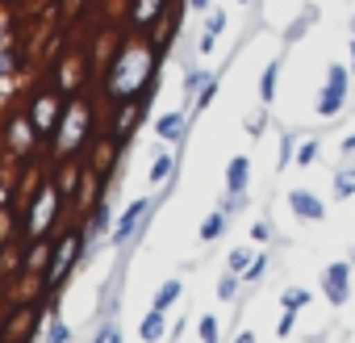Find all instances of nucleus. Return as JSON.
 <instances>
[{
	"label": "nucleus",
	"instance_id": "23",
	"mask_svg": "<svg viewBox=\"0 0 355 343\" xmlns=\"http://www.w3.org/2000/svg\"><path fill=\"white\" fill-rule=\"evenodd\" d=\"M293 318H297V306H288V310H284V318H280V326H276V331H280V335H288V331H293Z\"/></svg>",
	"mask_w": 355,
	"mask_h": 343
},
{
	"label": "nucleus",
	"instance_id": "7",
	"mask_svg": "<svg viewBox=\"0 0 355 343\" xmlns=\"http://www.w3.org/2000/svg\"><path fill=\"white\" fill-rule=\"evenodd\" d=\"M347 281H351V268H347V264H330V268H326V281H322V285H326V297H330L334 306L347 301Z\"/></svg>",
	"mask_w": 355,
	"mask_h": 343
},
{
	"label": "nucleus",
	"instance_id": "18",
	"mask_svg": "<svg viewBox=\"0 0 355 343\" xmlns=\"http://www.w3.org/2000/svg\"><path fill=\"white\" fill-rule=\"evenodd\" d=\"M76 176H80V167L67 163V167L59 172V193H71V189H76Z\"/></svg>",
	"mask_w": 355,
	"mask_h": 343
},
{
	"label": "nucleus",
	"instance_id": "26",
	"mask_svg": "<svg viewBox=\"0 0 355 343\" xmlns=\"http://www.w3.org/2000/svg\"><path fill=\"white\" fill-rule=\"evenodd\" d=\"M105 222H109V214H105V206H96V210H92V231H101Z\"/></svg>",
	"mask_w": 355,
	"mask_h": 343
},
{
	"label": "nucleus",
	"instance_id": "12",
	"mask_svg": "<svg viewBox=\"0 0 355 343\" xmlns=\"http://www.w3.org/2000/svg\"><path fill=\"white\" fill-rule=\"evenodd\" d=\"M138 335L150 343V339H159L163 335V310H150L146 318H142V326H138Z\"/></svg>",
	"mask_w": 355,
	"mask_h": 343
},
{
	"label": "nucleus",
	"instance_id": "24",
	"mask_svg": "<svg viewBox=\"0 0 355 343\" xmlns=\"http://www.w3.org/2000/svg\"><path fill=\"white\" fill-rule=\"evenodd\" d=\"M247 260H251V251H247V247H239V251H230V268H243Z\"/></svg>",
	"mask_w": 355,
	"mask_h": 343
},
{
	"label": "nucleus",
	"instance_id": "16",
	"mask_svg": "<svg viewBox=\"0 0 355 343\" xmlns=\"http://www.w3.org/2000/svg\"><path fill=\"white\" fill-rule=\"evenodd\" d=\"M180 126H184V113H167V117H159V134H163V138H171Z\"/></svg>",
	"mask_w": 355,
	"mask_h": 343
},
{
	"label": "nucleus",
	"instance_id": "6",
	"mask_svg": "<svg viewBox=\"0 0 355 343\" xmlns=\"http://www.w3.org/2000/svg\"><path fill=\"white\" fill-rule=\"evenodd\" d=\"M146 210H155V206H150L146 197H142V201H134V206H130V210H125V214L117 218V226H113V243H125V239L134 235V226L142 222V214H146Z\"/></svg>",
	"mask_w": 355,
	"mask_h": 343
},
{
	"label": "nucleus",
	"instance_id": "3",
	"mask_svg": "<svg viewBox=\"0 0 355 343\" xmlns=\"http://www.w3.org/2000/svg\"><path fill=\"white\" fill-rule=\"evenodd\" d=\"M76 251H80V231H71V235H63V239L55 243V260H51V268H46V285H51V289L63 285V276H67L71 264H76Z\"/></svg>",
	"mask_w": 355,
	"mask_h": 343
},
{
	"label": "nucleus",
	"instance_id": "2",
	"mask_svg": "<svg viewBox=\"0 0 355 343\" xmlns=\"http://www.w3.org/2000/svg\"><path fill=\"white\" fill-rule=\"evenodd\" d=\"M63 97L59 92H38L34 97V105H30V122L38 126V134H51V130H59V122H63Z\"/></svg>",
	"mask_w": 355,
	"mask_h": 343
},
{
	"label": "nucleus",
	"instance_id": "10",
	"mask_svg": "<svg viewBox=\"0 0 355 343\" xmlns=\"http://www.w3.org/2000/svg\"><path fill=\"white\" fill-rule=\"evenodd\" d=\"M163 17V0H134V22L138 26H155Z\"/></svg>",
	"mask_w": 355,
	"mask_h": 343
},
{
	"label": "nucleus",
	"instance_id": "33",
	"mask_svg": "<svg viewBox=\"0 0 355 343\" xmlns=\"http://www.w3.org/2000/svg\"><path fill=\"white\" fill-rule=\"evenodd\" d=\"M193 5H197V9H205V5H209V0H193Z\"/></svg>",
	"mask_w": 355,
	"mask_h": 343
},
{
	"label": "nucleus",
	"instance_id": "34",
	"mask_svg": "<svg viewBox=\"0 0 355 343\" xmlns=\"http://www.w3.org/2000/svg\"><path fill=\"white\" fill-rule=\"evenodd\" d=\"M351 59H355V42H351Z\"/></svg>",
	"mask_w": 355,
	"mask_h": 343
},
{
	"label": "nucleus",
	"instance_id": "11",
	"mask_svg": "<svg viewBox=\"0 0 355 343\" xmlns=\"http://www.w3.org/2000/svg\"><path fill=\"white\" fill-rule=\"evenodd\" d=\"M226 185H230V193H243V185H247V159H243V155H239V159H230Z\"/></svg>",
	"mask_w": 355,
	"mask_h": 343
},
{
	"label": "nucleus",
	"instance_id": "14",
	"mask_svg": "<svg viewBox=\"0 0 355 343\" xmlns=\"http://www.w3.org/2000/svg\"><path fill=\"white\" fill-rule=\"evenodd\" d=\"M175 297H180V281H167V285L159 289V297H155V310H167Z\"/></svg>",
	"mask_w": 355,
	"mask_h": 343
},
{
	"label": "nucleus",
	"instance_id": "32",
	"mask_svg": "<svg viewBox=\"0 0 355 343\" xmlns=\"http://www.w3.org/2000/svg\"><path fill=\"white\" fill-rule=\"evenodd\" d=\"M343 151H347V155L355 151V134H351V138H343Z\"/></svg>",
	"mask_w": 355,
	"mask_h": 343
},
{
	"label": "nucleus",
	"instance_id": "13",
	"mask_svg": "<svg viewBox=\"0 0 355 343\" xmlns=\"http://www.w3.org/2000/svg\"><path fill=\"white\" fill-rule=\"evenodd\" d=\"M222 226H226V214H209L205 222H201V239L209 243V239H218L222 235Z\"/></svg>",
	"mask_w": 355,
	"mask_h": 343
},
{
	"label": "nucleus",
	"instance_id": "4",
	"mask_svg": "<svg viewBox=\"0 0 355 343\" xmlns=\"http://www.w3.org/2000/svg\"><path fill=\"white\" fill-rule=\"evenodd\" d=\"M343 97H347V67H330L326 72V88H322V97H318V113L322 117H334L338 109H343Z\"/></svg>",
	"mask_w": 355,
	"mask_h": 343
},
{
	"label": "nucleus",
	"instance_id": "15",
	"mask_svg": "<svg viewBox=\"0 0 355 343\" xmlns=\"http://www.w3.org/2000/svg\"><path fill=\"white\" fill-rule=\"evenodd\" d=\"M276 76H280V63H272V67L263 72V84H259V92H263V101H272V97H276Z\"/></svg>",
	"mask_w": 355,
	"mask_h": 343
},
{
	"label": "nucleus",
	"instance_id": "21",
	"mask_svg": "<svg viewBox=\"0 0 355 343\" xmlns=\"http://www.w3.org/2000/svg\"><path fill=\"white\" fill-rule=\"evenodd\" d=\"M305 301H309L305 289H288V293H284V306H305Z\"/></svg>",
	"mask_w": 355,
	"mask_h": 343
},
{
	"label": "nucleus",
	"instance_id": "5",
	"mask_svg": "<svg viewBox=\"0 0 355 343\" xmlns=\"http://www.w3.org/2000/svg\"><path fill=\"white\" fill-rule=\"evenodd\" d=\"M55 214H59V189H42L38 201H34V214H30V239L34 243L42 239L46 222H55Z\"/></svg>",
	"mask_w": 355,
	"mask_h": 343
},
{
	"label": "nucleus",
	"instance_id": "27",
	"mask_svg": "<svg viewBox=\"0 0 355 343\" xmlns=\"http://www.w3.org/2000/svg\"><path fill=\"white\" fill-rule=\"evenodd\" d=\"M288 159H293V138H284V142H280V167H284Z\"/></svg>",
	"mask_w": 355,
	"mask_h": 343
},
{
	"label": "nucleus",
	"instance_id": "30",
	"mask_svg": "<svg viewBox=\"0 0 355 343\" xmlns=\"http://www.w3.org/2000/svg\"><path fill=\"white\" fill-rule=\"evenodd\" d=\"M297 159H301V163H309V159H313V142H305V147L297 151Z\"/></svg>",
	"mask_w": 355,
	"mask_h": 343
},
{
	"label": "nucleus",
	"instance_id": "28",
	"mask_svg": "<svg viewBox=\"0 0 355 343\" xmlns=\"http://www.w3.org/2000/svg\"><path fill=\"white\" fill-rule=\"evenodd\" d=\"M96 339H101V343H121V335H117V331H113V326H105V331H101V335H96Z\"/></svg>",
	"mask_w": 355,
	"mask_h": 343
},
{
	"label": "nucleus",
	"instance_id": "8",
	"mask_svg": "<svg viewBox=\"0 0 355 343\" xmlns=\"http://www.w3.org/2000/svg\"><path fill=\"white\" fill-rule=\"evenodd\" d=\"M288 206H293V210H297V214H301L305 222H322V218H326V210H322V201H318L313 193H305V189H297V193L288 197Z\"/></svg>",
	"mask_w": 355,
	"mask_h": 343
},
{
	"label": "nucleus",
	"instance_id": "17",
	"mask_svg": "<svg viewBox=\"0 0 355 343\" xmlns=\"http://www.w3.org/2000/svg\"><path fill=\"white\" fill-rule=\"evenodd\" d=\"M167 172H171V155H159L155 167H150V185H163V181H167Z\"/></svg>",
	"mask_w": 355,
	"mask_h": 343
},
{
	"label": "nucleus",
	"instance_id": "9",
	"mask_svg": "<svg viewBox=\"0 0 355 343\" xmlns=\"http://www.w3.org/2000/svg\"><path fill=\"white\" fill-rule=\"evenodd\" d=\"M30 134H38V126H34L30 117H26V122H13V126H9V147H13L17 155H26V151L34 147V142H30Z\"/></svg>",
	"mask_w": 355,
	"mask_h": 343
},
{
	"label": "nucleus",
	"instance_id": "25",
	"mask_svg": "<svg viewBox=\"0 0 355 343\" xmlns=\"http://www.w3.org/2000/svg\"><path fill=\"white\" fill-rule=\"evenodd\" d=\"M263 268H268V260H263V256H259V260H255V264H251V268H247V281H259V276H263Z\"/></svg>",
	"mask_w": 355,
	"mask_h": 343
},
{
	"label": "nucleus",
	"instance_id": "1",
	"mask_svg": "<svg viewBox=\"0 0 355 343\" xmlns=\"http://www.w3.org/2000/svg\"><path fill=\"white\" fill-rule=\"evenodd\" d=\"M84 134H88V105H84V101H67L63 122H59V151H63V155L80 151V138H84Z\"/></svg>",
	"mask_w": 355,
	"mask_h": 343
},
{
	"label": "nucleus",
	"instance_id": "29",
	"mask_svg": "<svg viewBox=\"0 0 355 343\" xmlns=\"http://www.w3.org/2000/svg\"><path fill=\"white\" fill-rule=\"evenodd\" d=\"M218 297H234V281H230V276H226V281L218 285Z\"/></svg>",
	"mask_w": 355,
	"mask_h": 343
},
{
	"label": "nucleus",
	"instance_id": "35",
	"mask_svg": "<svg viewBox=\"0 0 355 343\" xmlns=\"http://www.w3.org/2000/svg\"><path fill=\"white\" fill-rule=\"evenodd\" d=\"M243 5H247V0H243Z\"/></svg>",
	"mask_w": 355,
	"mask_h": 343
},
{
	"label": "nucleus",
	"instance_id": "22",
	"mask_svg": "<svg viewBox=\"0 0 355 343\" xmlns=\"http://www.w3.org/2000/svg\"><path fill=\"white\" fill-rule=\"evenodd\" d=\"M201 339H205V343L218 339V322H214V318H201Z\"/></svg>",
	"mask_w": 355,
	"mask_h": 343
},
{
	"label": "nucleus",
	"instance_id": "31",
	"mask_svg": "<svg viewBox=\"0 0 355 343\" xmlns=\"http://www.w3.org/2000/svg\"><path fill=\"white\" fill-rule=\"evenodd\" d=\"M51 339H67V326L63 322H51Z\"/></svg>",
	"mask_w": 355,
	"mask_h": 343
},
{
	"label": "nucleus",
	"instance_id": "19",
	"mask_svg": "<svg viewBox=\"0 0 355 343\" xmlns=\"http://www.w3.org/2000/svg\"><path fill=\"white\" fill-rule=\"evenodd\" d=\"M334 193H338V197L355 193V172H338V181H334Z\"/></svg>",
	"mask_w": 355,
	"mask_h": 343
},
{
	"label": "nucleus",
	"instance_id": "20",
	"mask_svg": "<svg viewBox=\"0 0 355 343\" xmlns=\"http://www.w3.org/2000/svg\"><path fill=\"white\" fill-rule=\"evenodd\" d=\"M205 80H209V72H193V76L184 80V92H197V88H201Z\"/></svg>",
	"mask_w": 355,
	"mask_h": 343
}]
</instances>
